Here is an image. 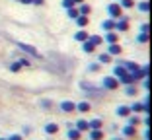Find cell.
<instances>
[{
    "mask_svg": "<svg viewBox=\"0 0 152 140\" xmlns=\"http://www.w3.org/2000/svg\"><path fill=\"white\" fill-rule=\"evenodd\" d=\"M102 84H103V88H105V90H117V88L121 86V84H119V80H117L115 76H105Z\"/></svg>",
    "mask_w": 152,
    "mask_h": 140,
    "instance_id": "obj_1",
    "label": "cell"
},
{
    "mask_svg": "<svg viewBox=\"0 0 152 140\" xmlns=\"http://www.w3.org/2000/svg\"><path fill=\"white\" fill-rule=\"evenodd\" d=\"M107 12H109V16H111L113 20H117V18H121V12H123V8H121L117 2H113V4L107 6Z\"/></svg>",
    "mask_w": 152,
    "mask_h": 140,
    "instance_id": "obj_2",
    "label": "cell"
},
{
    "mask_svg": "<svg viewBox=\"0 0 152 140\" xmlns=\"http://www.w3.org/2000/svg\"><path fill=\"white\" fill-rule=\"evenodd\" d=\"M115 29L117 31H127L129 29V18L127 16H121L119 22H115Z\"/></svg>",
    "mask_w": 152,
    "mask_h": 140,
    "instance_id": "obj_3",
    "label": "cell"
},
{
    "mask_svg": "<svg viewBox=\"0 0 152 140\" xmlns=\"http://www.w3.org/2000/svg\"><path fill=\"white\" fill-rule=\"evenodd\" d=\"M148 72H150V66L144 64V66L139 68L137 72H133V76H134V80H142V78H148Z\"/></svg>",
    "mask_w": 152,
    "mask_h": 140,
    "instance_id": "obj_4",
    "label": "cell"
},
{
    "mask_svg": "<svg viewBox=\"0 0 152 140\" xmlns=\"http://www.w3.org/2000/svg\"><path fill=\"white\" fill-rule=\"evenodd\" d=\"M119 84H125V86H134V84H137V80H134V76H133V74H129V72H127L123 78H119Z\"/></svg>",
    "mask_w": 152,
    "mask_h": 140,
    "instance_id": "obj_5",
    "label": "cell"
},
{
    "mask_svg": "<svg viewBox=\"0 0 152 140\" xmlns=\"http://www.w3.org/2000/svg\"><path fill=\"white\" fill-rule=\"evenodd\" d=\"M123 66H125V70H127V72H129V74H133V72H137V70H139V64H137V62H133V60H127V62H123Z\"/></svg>",
    "mask_w": 152,
    "mask_h": 140,
    "instance_id": "obj_6",
    "label": "cell"
},
{
    "mask_svg": "<svg viewBox=\"0 0 152 140\" xmlns=\"http://www.w3.org/2000/svg\"><path fill=\"white\" fill-rule=\"evenodd\" d=\"M127 74V70H125V66H123V64H117L115 68H113V76L117 78V80H119V78H123Z\"/></svg>",
    "mask_w": 152,
    "mask_h": 140,
    "instance_id": "obj_7",
    "label": "cell"
},
{
    "mask_svg": "<svg viewBox=\"0 0 152 140\" xmlns=\"http://www.w3.org/2000/svg\"><path fill=\"white\" fill-rule=\"evenodd\" d=\"M18 47L20 49H23L26 53H29V54H33V57H41L39 53H37V49L35 47H29V45H23V43H18Z\"/></svg>",
    "mask_w": 152,
    "mask_h": 140,
    "instance_id": "obj_8",
    "label": "cell"
},
{
    "mask_svg": "<svg viewBox=\"0 0 152 140\" xmlns=\"http://www.w3.org/2000/svg\"><path fill=\"white\" fill-rule=\"evenodd\" d=\"M102 27L105 29V31H113L115 29V20H105V22H102Z\"/></svg>",
    "mask_w": 152,
    "mask_h": 140,
    "instance_id": "obj_9",
    "label": "cell"
},
{
    "mask_svg": "<svg viewBox=\"0 0 152 140\" xmlns=\"http://www.w3.org/2000/svg\"><path fill=\"white\" fill-rule=\"evenodd\" d=\"M61 109L66 111V113H70V111H74V109H76V105L72 103V101H61Z\"/></svg>",
    "mask_w": 152,
    "mask_h": 140,
    "instance_id": "obj_10",
    "label": "cell"
},
{
    "mask_svg": "<svg viewBox=\"0 0 152 140\" xmlns=\"http://www.w3.org/2000/svg\"><path fill=\"white\" fill-rule=\"evenodd\" d=\"M90 12H92V6L90 4H84V2H82V4L78 6V14H80V16H88Z\"/></svg>",
    "mask_w": 152,
    "mask_h": 140,
    "instance_id": "obj_11",
    "label": "cell"
},
{
    "mask_svg": "<svg viewBox=\"0 0 152 140\" xmlns=\"http://www.w3.org/2000/svg\"><path fill=\"white\" fill-rule=\"evenodd\" d=\"M66 136H68V138H70V140H80V136H82V132H80V131H78V128H70V131H68V132H66Z\"/></svg>",
    "mask_w": 152,
    "mask_h": 140,
    "instance_id": "obj_12",
    "label": "cell"
},
{
    "mask_svg": "<svg viewBox=\"0 0 152 140\" xmlns=\"http://www.w3.org/2000/svg\"><path fill=\"white\" fill-rule=\"evenodd\" d=\"M107 54H121V47L117 45V43H109V49H107Z\"/></svg>",
    "mask_w": 152,
    "mask_h": 140,
    "instance_id": "obj_13",
    "label": "cell"
},
{
    "mask_svg": "<svg viewBox=\"0 0 152 140\" xmlns=\"http://www.w3.org/2000/svg\"><path fill=\"white\" fill-rule=\"evenodd\" d=\"M117 115H119V117H129V115H131V107H127V105H121V107L117 109Z\"/></svg>",
    "mask_w": 152,
    "mask_h": 140,
    "instance_id": "obj_14",
    "label": "cell"
},
{
    "mask_svg": "<svg viewBox=\"0 0 152 140\" xmlns=\"http://www.w3.org/2000/svg\"><path fill=\"white\" fill-rule=\"evenodd\" d=\"M74 39H76V41H80V43H84V41H88V33H86L84 29H80V31L74 35Z\"/></svg>",
    "mask_w": 152,
    "mask_h": 140,
    "instance_id": "obj_15",
    "label": "cell"
},
{
    "mask_svg": "<svg viewBox=\"0 0 152 140\" xmlns=\"http://www.w3.org/2000/svg\"><path fill=\"white\" fill-rule=\"evenodd\" d=\"M98 60H99V64H107V62H111V54L102 53V54L98 57Z\"/></svg>",
    "mask_w": 152,
    "mask_h": 140,
    "instance_id": "obj_16",
    "label": "cell"
},
{
    "mask_svg": "<svg viewBox=\"0 0 152 140\" xmlns=\"http://www.w3.org/2000/svg\"><path fill=\"white\" fill-rule=\"evenodd\" d=\"M105 41H107V43H117V41H119V37H117L115 31H107V35H105Z\"/></svg>",
    "mask_w": 152,
    "mask_h": 140,
    "instance_id": "obj_17",
    "label": "cell"
},
{
    "mask_svg": "<svg viewBox=\"0 0 152 140\" xmlns=\"http://www.w3.org/2000/svg\"><path fill=\"white\" fill-rule=\"evenodd\" d=\"M57 131H58V125H55V123H49V125L45 127V132H47V134H55Z\"/></svg>",
    "mask_w": 152,
    "mask_h": 140,
    "instance_id": "obj_18",
    "label": "cell"
},
{
    "mask_svg": "<svg viewBox=\"0 0 152 140\" xmlns=\"http://www.w3.org/2000/svg\"><path fill=\"white\" fill-rule=\"evenodd\" d=\"M76 109H78L80 113H86V111H90V103L88 101H80V103L76 105Z\"/></svg>",
    "mask_w": 152,
    "mask_h": 140,
    "instance_id": "obj_19",
    "label": "cell"
},
{
    "mask_svg": "<svg viewBox=\"0 0 152 140\" xmlns=\"http://www.w3.org/2000/svg\"><path fill=\"white\" fill-rule=\"evenodd\" d=\"M90 131H98V128H102V121L99 119H94V121H90Z\"/></svg>",
    "mask_w": 152,
    "mask_h": 140,
    "instance_id": "obj_20",
    "label": "cell"
},
{
    "mask_svg": "<svg viewBox=\"0 0 152 140\" xmlns=\"http://www.w3.org/2000/svg\"><path fill=\"white\" fill-rule=\"evenodd\" d=\"M90 138H92V140H102L103 138V132L99 131V128H98V131H90Z\"/></svg>",
    "mask_w": 152,
    "mask_h": 140,
    "instance_id": "obj_21",
    "label": "cell"
},
{
    "mask_svg": "<svg viewBox=\"0 0 152 140\" xmlns=\"http://www.w3.org/2000/svg\"><path fill=\"white\" fill-rule=\"evenodd\" d=\"M123 134H125V136H134V134H137V128L131 127V125H127V127L123 128Z\"/></svg>",
    "mask_w": 152,
    "mask_h": 140,
    "instance_id": "obj_22",
    "label": "cell"
},
{
    "mask_svg": "<svg viewBox=\"0 0 152 140\" xmlns=\"http://www.w3.org/2000/svg\"><path fill=\"white\" fill-rule=\"evenodd\" d=\"M82 49H84L86 53H94V51H96V45H92L90 41H84V43H82Z\"/></svg>",
    "mask_w": 152,
    "mask_h": 140,
    "instance_id": "obj_23",
    "label": "cell"
},
{
    "mask_svg": "<svg viewBox=\"0 0 152 140\" xmlns=\"http://www.w3.org/2000/svg\"><path fill=\"white\" fill-rule=\"evenodd\" d=\"M76 128H78V131H90V125H88V123H86V121H82V119H80V121H78V123H76Z\"/></svg>",
    "mask_w": 152,
    "mask_h": 140,
    "instance_id": "obj_24",
    "label": "cell"
},
{
    "mask_svg": "<svg viewBox=\"0 0 152 140\" xmlns=\"http://www.w3.org/2000/svg\"><path fill=\"white\" fill-rule=\"evenodd\" d=\"M76 23H78V25H80V27H86V25H88V16H78V18H76Z\"/></svg>",
    "mask_w": 152,
    "mask_h": 140,
    "instance_id": "obj_25",
    "label": "cell"
},
{
    "mask_svg": "<svg viewBox=\"0 0 152 140\" xmlns=\"http://www.w3.org/2000/svg\"><path fill=\"white\" fill-rule=\"evenodd\" d=\"M88 41H90V43H92V45H99V43H102V37H99V35H88Z\"/></svg>",
    "mask_w": 152,
    "mask_h": 140,
    "instance_id": "obj_26",
    "label": "cell"
},
{
    "mask_svg": "<svg viewBox=\"0 0 152 140\" xmlns=\"http://www.w3.org/2000/svg\"><path fill=\"white\" fill-rule=\"evenodd\" d=\"M139 10L140 12H148V10H150V2H148V0H142L139 4Z\"/></svg>",
    "mask_w": 152,
    "mask_h": 140,
    "instance_id": "obj_27",
    "label": "cell"
},
{
    "mask_svg": "<svg viewBox=\"0 0 152 140\" xmlns=\"http://www.w3.org/2000/svg\"><path fill=\"white\" fill-rule=\"evenodd\" d=\"M131 111H134V113H142V111H144V105L139 101V103H134L133 107H131Z\"/></svg>",
    "mask_w": 152,
    "mask_h": 140,
    "instance_id": "obj_28",
    "label": "cell"
},
{
    "mask_svg": "<svg viewBox=\"0 0 152 140\" xmlns=\"http://www.w3.org/2000/svg\"><path fill=\"white\" fill-rule=\"evenodd\" d=\"M121 8H133V6H134V2H133V0H121Z\"/></svg>",
    "mask_w": 152,
    "mask_h": 140,
    "instance_id": "obj_29",
    "label": "cell"
},
{
    "mask_svg": "<svg viewBox=\"0 0 152 140\" xmlns=\"http://www.w3.org/2000/svg\"><path fill=\"white\" fill-rule=\"evenodd\" d=\"M78 16H80V14H78V8H70V10H68V18L76 20V18H78Z\"/></svg>",
    "mask_w": 152,
    "mask_h": 140,
    "instance_id": "obj_30",
    "label": "cell"
},
{
    "mask_svg": "<svg viewBox=\"0 0 152 140\" xmlns=\"http://www.w3.org/2000/svg\"><path fill=\"white\" fill-rule=\"evenodd\" d=\"M74 0H63V8H66V10H70V8H74Z\"/></svg>",
    "mask_w": 152,
    "mask_h": 140,
    "instance_id": "obj_31",
    "label": "cell"
},
{
    "mask_svg": "<svg viewBox=\"0 0 152 140\" xmlns=\"http://www.w3.org/2000/svg\"><path fill=\"white\" fill-rule=\"evenodd\" d=\"M137 41H139V43H148V33H140V35L137 37Z\"/></svg>",
    "mask_w": 152,
    "mask_h": 140,
    "instance_id": "obj_32",
    "label": "cell"
},
{
    "mask_svg": "<svg viewBox=\"0 0 152 140\" xmlns=\"http://www.w3.org/2000/svg\"><path fill=\"white\" fill-rule=\"evenodd\" d=\"M139 123H140V119H139V117H129V125H131V127H137Z\"/></svg>",
    "mask_w": 152,
    "mask_h": 140,
    "instance_id": "obj_33",
    "label": "cell"
},
{
    "mask_svg": "<svg viewBox=\"0 0 152 140\" xmlns=\"http://www.w3.org/2000/svg\"><path fill=\"white\" fill-rule=\"evenodd\" d=\"M125 94H127V95H134V94H137V88H134V86H127Z\"/></svg>",
    "mask_w": 152,
    "mask_h": 140,
    "instance_id": "obj_34",
    "label": "cell"
},
{
    "mask_svg": "<svg viewBox=\"0 0 152 140\" xmlns=\"http://www.w3.org/2000/svg\"><path fill=\"white\" fill-rule=\"evenodd\" d=\"M20 68H22V64H20V62H14L12 66H10V70H12V72H20Z\"/></svg>",
    "mask_w": 152,
    "mask_h": 140,
    "instance_id": "obj_35",
    "label": "cell"
},
{
    "mask_svg": "<svg viewBox=\"0 0 152 140\" xmlns=\"http://www.w3.org/2000/svg\"><path fill=\"white\" fill-rule=\"evenodd\" d=\"M148 29H150L148 23H142V25H140V33H148Z\"/></svg>",
    "mask_w": 152,
    "mask_h": 140,
    "instance_id": "obj_36",
    "label": "cell"
},
{
    "mask_svg": "<svg viewBox=\"0 0 152 140\" xmlns=\"http://www.w3.org/2000/svg\"><path fill=\"white\" fill-rule=\"evenodd\" d=\"M90 70H92V72H98L99 70V62L98 64H90Z\"/></svg>",
    "mask_w": 152,
    "mask_h": 140,
    "instance_id": "obj_37",
    "label": "cell"
},
{
    "mask_svg": "<svg viewBox=\"0 0 152 140\" xmlns=\"http://www.w3.org/2000/svg\"><path fill=\"white\" fill-rule=\"evenodd\" d=\"M8 140H22V136H20V134H12Z\"/></svg>",
    "mask_w": 152,
    "mask_h": 140,
    "instance_id": "obj_38",
    "label": "cell"
},
{
    "mask_svg": "<svg viewBox=\"0 0 152 140\" xmlns=\"http://www.w3.org/2000/svg\"><path fill=\"white\" fill-rule=\"evenodd\" d=\"M31 4H37V6H41V4H45V0H33Z\"/></svg>",
    "mask_w": 152,
    "mask_h": 140,
    "instance_id": "obj_39",
    "label": "cell"
},
{
    "mask_svg": "<svg viewBox=\"0 0 152 140\" xmlns=\"http://www.w3.org/2000/svg\"><path fill=\"white\" fill-rule=\"evenodd\" d=\"M20 2H22V4H31L33 0H20Z\"/></svg>",
    "mask_w": 152,
    "mask_h": 140,
    "instance_id": "obj_40",
    "label": "cell"
},
{
    "mask_svg": "<svg viewBox=\"0 0 152 140\" xmlns=\"http://www.w3.org/2000/svg\"><path fill=\"white\" fill-rule=\"evenodd\" d=\"M82 2H84V0H74V4H82Z\"/></svg>",
    "mask_w": 152,
    "mask_h": 140,
    "instance_id": "obj_41",
    "label": "cell"
},
{
    "mask_svg": "<svg viewBox=\"0 0 152 140\" xmlns=\"http://www.w3.org/2000/svg\"><path fill=\"white\" fill-rule=\"evenodd\" d=\"M111 140H123V138H111Z\"/></svg>",
    "mask_w": 152,
    "mask_h": 140,
    "instance_id": "obj_42",
    "label": "cell"
},
{
    "mask_svg": "<svg viewBox=\"0 0 152 140\" xmlns=\"http://www.w3.org/2000/svg\"><path fill=\"white\" fill-rule=\"evenodd\" d=\"M0 140H8V138H0Z\"/></svg>",
    "mask_w": 152,
    "mask_h": 140,
    "instance_id": "obj_43",
    "label": "cell"
}]
</instances>
